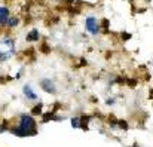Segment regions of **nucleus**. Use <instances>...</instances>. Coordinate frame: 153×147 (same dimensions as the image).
I'll return each mask as SVG.
<instances>
[{
  "label": "nucleus",
  "mask_w": 153,
  "mask_h": 147,
  "mask_svg": "<svg viewBox=\"0 0 153 147\" xmlns=\"http://www.w3.org/2000/svg\"><path fill=\"white\" fill-rule=\"evenodd\" d=\"M34 128H36V122L34 119L30 116V114H22L21 116V120H19V126L16 131H13L16 135H28L30 132H34Z\"/></svg>",
  "instance_id": "f257e3e1"
},
{
  "label": "nucleus",
  "mask_w": 153,
  "mask_h": 147,
  "mask_svg": "<svg viewBox=\"0 0 153 147\" xmlns=\"http://www.w3.org/2000/svg\"><path fill=\"white\" fill-rule=\"evenodd\" d=\"M98 22H97V18L95 16H88L86 18V30L91 33V34H98Z\"/></svg>",
  "instance_id": "f03ea898"
},
{
  "label": "nucleus",
  "mask_w": 153,
  "mask_h": 147,
  "mask_svg": "<svg viewBox=\"0 0 153 147\" xmlns=\"http://www.w3.org/2000/svg\"><path fill=\"white\" fill-rule=\"evenodd\" d=\"M7 21H9V10H7V7H0V24L6 25Z\"/></svg>",
  "instance_id": "7ed1b4c3"
},
{
  "label": "nucleus",
  "mask_w": 153,
  "mask_h": 147,
  "mask_svg": "<svg viewBox=\"0 0 153 147\" xmlns=\"http://www.w3.org/2000/svg\"><path fill=\"white\" fill-rule=\"evenodd\" d=\"M42 86H43L45 91H48V92H55V85L52 83L51 80H48V79L42 80Z\"/></svg>",
  "instance_id": "20e7f679"
},
{
  "label": "nucleus",
  "mask_w": 153,
  "mask_h": 147,
  "mask_svg": "<svg viewBox=\"0 0 153 147\" xmlns=\"http://www.w3.org/2000/svg\"><path fill=\"white\" fill-rule=\"evenodd\" d=\"M22 91H24V94H25V97L27 98H31V99H36V98H37V95L33 92L31 86H28V85H25V86L22 88Z\"/></svg>",
  "instance_id": "39448f33"
},
{
  "label": "nucleus",
  "mask_w": 153,
  "mask_h": 147,
  "mask_svg": "<svg viewBox=\"0 0 153 147\" xmlns=\"http://www.w3.org/2000/svg\"><path fill=\"white\" fill-rule=\"evenodd\" d=\"M27 40H28V42L39 40V33H37V30H33L31 33H28V36H27Z\"/></svg>",
  "instance_id": "423d86ee"
},
{
  "label": "nucleus",
  "mask_w": 153,
  "mask_h": 147,
  "mask_svg": "<svg viewBox=\"0 0 153 147\" xmlns=\"http://www.w3.org/2000/svg\"><path fill=\"white\" fill-rule=\"evenodd\" d=\"M18 24V19L16 18H10L9 21H7V25H10V27H13V25H16Z\"/></svg>",
  "instance_id": "0eeeda50"
},
{
  "label": "nucleus",
  "mask_w": 153,
  "mask_h": 147,
  "mask_svg": "<svg viewBox=\"0 0 153 147\" xmlns=\"http://www.w3.org/2000/svg\"><path fill=\"white\" fill-rule=\"evenodd\" d=\"M40 110H42V104H37V105L33 108V113H34V114H39V113H40Z\"/></svg>",
  "instance_id": "6e6552de"
},
{
  "label": "nucleus",
  "mask_w": 153,
  "mask_h": 147,
  "mask_svg": "<svg viewBox=\"0 0 153 147\" xmlns=\"http://www.w3.org/2000/svg\"><path fill=\"white\" fill-rule=\"evenodd\" d=\"M73 126H79V119H73Z\"/></svg>",
  "instance_id": "1a4fd4ad"
}]
</instances>
